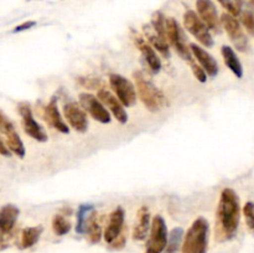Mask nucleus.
Returning a JSON list of instances; mask_svg holds the SVG:
<instances>
[{"label": "nucleus", "mask_w": 254, "mask_h": 253, "mask_svg": "<svg viewBox=\"0 0 254 253\" xmlns=\"http://www.w3.org/2000/svg\"><path fill=\"white\" fill-rule=\"evenodd\" d=\"M241 220V202L233 189L226 188L221 192L216 210L215 240L227 242L236 236Z\"/></svg>", "instance_id": "nucleus-1"}, {"label": "nucleus", "mask_w": 254, "mask_h": 253, "mask_svg": "<svg viewBox=\"0 0 254 253\" xmlns=\"http://www.w3.org/2000/svg\"><path fill=\"white\" fill-rule=\"evenodd\" d=\"M134 82H135V88L138 92L139 99L141 103L145 106L148 111L156 113L161 109L165 108L166 98L163 92L153 83L149 78H146L145 74L141 71H134L133 73Z\"/></svg>", "instance_id": "nucleus-2"}, {"label": "nucleus", "mask_w": 254, "mask_h": 253, "mask_svg": "<svg viewBox=\"0 0 254 253\" xmlns=\"http://www.w3.org/2000/svg\"><path fill=\"white\" fill-rule=\"evenodd\" d=\"M210 223L205 217H197L184 236L181 253H207Z\"/></svg>", "instance_id": "nucleus-3"}, {"label": "nucleus", "mask_w": 254, "mask_h": 253, "mask_svg": "<svg viewBox=\"0 0 254 253\" xmlns=\"http://www.w3.org/2000/svg\"><path fill=\"white\" fill-rule=\"evenodd\" d=\"M166 36L170 46L176 51V54L185 61H192V52L186 44V37L181 29L180 24L174 17H166Z\"/></svg>", "instance_id": "nucleus-4"}, {"label": "nucleus", "mask_w": 254, "mask_h": 253, "mask_svg": "<svg viewBox=\"0 0 254 253\" xmlns=\"http://www.w3.org/2000/svg\"><path fill=\"white\" fill-rule=\"evenodd\" d=\"M168 226H166L165 220L163 216L156 215L154 216L151 221L150 236L146 243L145 253H164L166 245H168Z\"/></svg>", "instance_id": "nucleus-5"}, {"label": "nucleus", "mask_w": 254, "mask_h": 253, "mask_svg": "<svg viewBox=\"0 0 254 253\" xmlns=\"http://www.w3.org/2000/svg\"><path fill=\"white\" fill-rule=\"evenodd\" d=\"M184 26L202 46L212 47L215 45L210 29L192 10H186L184 14Z\"/></svg>", "instance_id": "nucleus-6"}, {"label": "nucleus", "mask_w": 254, "mask_h": 253, "mask_svg": "<svg viewBox=\"0 0 254 253\" xmlns=\"http://www.w3.org/2000/svg\"><path fill=\"white\" fill-rule=\"evenodd\" d=\"M221 25L225 29V31L227 32L228 37L232 41V44L235 45L236 49L240 52H247L248 49H250V42H248L247 36L243 32L242 25L238 21L237 17L228 14V12H225L221 16Z\"/></svg>", "instance_id": "nucleus-7"}, {"label": "nucleus", "mask_w": 254, "mask_h": 253, "mask_svg": "<svg viewBox=\"0 0 254 253\" xmlns=\"http://www.w3.org/2000/svg\"><path fill=\"white\" fill-rule=\"evenodd\" d=\"M109 84L124 107H133L136 102V88L128 78L118 73L109 76Z\"/></svg>", "instance_id": "nucleus-8"}, {"label": "nucleus", "mask_w": 254, "mask_h": 253, "mask_svg": "<svg viewBox=\"0 0 254 253\" xmlns=\"http://www.w3.org/2000/svg\"><path fill=\"white\" fill-rule=\"evenodd\" d=\"M17 111H19L20 116L22 119V126H24L25 133L32 139H35L39 143H46L49 140L46 130L41 126V124L34 118L32 114L31 107L29 103H20L17 106Z\"/></svg>", "instance_id": "nucleus-9"}, {"label": "nucleus", "mask_w": 254, "mask_h": 253, "mask_svg": "<svg viewBox=\"0 0 254 253\" xmlns=\"http://www.w3.org/2000/svg\"><path fill=\"white\" fill-rule=\"evenodd\" d=\"M79 104L82 108L94 119L102 124H109L112 121V117L109 114L108 109L104 107V104L97 98L96 96L91 93H81L78 97Z\"/></svg>", "instance_id": "nucleus-10"}, {"label": "nucleus", "mask_w": 254, "mask_h": 253, "mask_svg": "<svg viewBox=\"0 0 254 253\" xmlns=\"http://www.w3.org/2000/svg\"><path fill=\"white\" fill-rule=\"evenodd\" d=\"M64 117L68 122L69 126L77 133H86L88 130V118L81 104L76 102H69L64 104Z\"/></svg>", "instance_id": "nucleus-11"}, {"label": "nucleus", "mask_w": 254, "mask_h": 253, "mask_svg": "<svg viewBox=\"0 0 254 253\" xmlns=\"http://www.w3.org/2000/svg\"><path fill=\"white\" fill-rule=\"evenodd\" d=\"M134 44H135L136 49L140 51L141 56H143L144 61L148 64L149 69H150L153 73H159L161 69V60L160 57L158 56L156 51L154 50V47L144 39L143 36L138 34L133 35Z\"/></svg>", "instance_id": "nucleus-12"}, {"label": "nucleus", "mask_w": 254, "mask_h": 253, "mask_svg": "<svg viewBox=\"0 0 254 253\" xmlns=\"http://www.w3.org/2000/svg\"><path fill=\"white\" fill-rule=\"evenodd\" d=\"M196 9H197V15L208 29L220 31L221 19L218 17L217 9L212 0H196Z\"/></svg>", "instance_id": "nucleus-13"}, {"label": "nucleus", "mask_w": 254, "mask_h": 253, "mask_svg": "<svg viewBox=\"0 0 254 253\" xmlns=\"http://www.w3.org/2000/svg\"><path fill=\"white\" fill-rule=\"evenodd\" d=\"M98 99L112 112V114L114 116V118L119 122L121 124H127L128 123V113H127L126 108L122 104V102L117 98V96H114L113 93L108 91L106 88H102L98 91Z\"/></svg>", "instance_id": "nucleus-14"}, {"label": "nucleus", "mask_w": 254, "mask_h": 253, "mask_svg": "<svg viewBox=\"0 0 254 253\" xmlns=\"http://www.w3.org/2000/svg\"><path fill=\"white\" fill-rule=\"evenodd\" d=\"M44 119L50 126L56 129L57 131L62 134H68L69 128L66 123H64V118H62L61 113L59 111V101L57 97L54 96L51 101L47 103V106L44 109Z\"/></svg>", "instance_id": "nucleus-15"}, {"label": "nucleus", "mask_w": 254, "mask_h": 253, "mask_svg": "<svg viewBox=\"0 0 254 253\" xmlns=\"http://www.w3.org/2000/svg\"><path fill=\"white\" fill-rule=\"evenodd\" d=\"M124 220H126V211L123 207L118 206L112 211L109 215L108 225H107L106 231L103 233V237L108 245H111L118 236L122 235L124 228Z\"/></svg>", "instance_id": "nucleus-16"}, {"label": "nucleus", "mask_w": 254, "mask_h": 253, "mask_svg": "<svg viewBox=\"0 0 254 253\" xmlns=\"http://www.w3.org/2000/svg\"><path fill=\"white\" fill-rule=\"evenodd\" d=\"M0 130L5 135V139H6V146L9 148V150L11 153H14L15 155L19 156V158H24L25 154H26V150H25L24 143H22L21 138L17 134L16 129H15L14 124L6 119L4 122L1 126H0Z\"/></svg>", "instance_id": "nucleus-17"}, {"label": "nucleus", "mask_w": 254, "mask_h": 253, "mask_svg": "<svg viewBox=\"0 0 254 253\" xmlns=\"http://www.w3.org/2000/svg\"><path fill=\"white\" fill-rule=\"evenodd\" d=\"M190 49L192 55L195 56L196 61H197L198 63H200V66L205 69L206 73L210 77L217 76L218 71H220L217 60H216L212 55L208 54L203 47L198 46V45L190 44Z\"/></svg>", "instance_id": "nucleus-18"}, {"label": "nucleus", "mask_w": 254, "mask_h": 253, "mask_svg": "<svg viewBox=\"0 0 254 253\" xmlns=\"http://www.w3.org/2000/svg\"><path fill=\"white\" fill-rule=\"evenodd\" d=\"M150 211L146 206H141L136 212V221L134 223L131 237L134 241H144L150 232Z\"/></svg>", "instance_id": "nucleus-19"}, {"label": "nucleus", "mask_w": 254, "mask_h": 253, "mask_svg": "<svg viewBox=\"0 0 254 253\" xmlns=\"http://www.w3.org/2000/svg\"><path fill=\"white\" fill-rule=\"evenodd\" d=\"M20 210L15 205L7 203L0 208V231L2 232H12L16 225Z\"/></svg>", "instance_id": "nucleus-20"}, {"label": "nucleus", "mask_w": 254, "mask_h": 253, "mask_svg": "<svg viewBox=\"0 0 254 253\" xmlns=\"http://www.w3.org/2000/svg\"><path fill=\"white\" fill-rule=\"evenodd\" d=\"M221 54H222L223 61H225L226 66H227L228 68L232 71V73L235 74L237 78H242L243 77V66H242V63H241L240 59H238V56H237V54H236L235 50H233L232 47L225 45V46H222V49H221Z\"/></svg>", "instance_id": "nucleus-21"}, {"label": "nucleus", "mask_w": 254, "mask_h": 253, "mask_svg": "<svg viewBox=\"0 0 254 253\" xmlns=\"http://www.w3.org/2000/svg\"><path fill=\"white\" fill-rule=\"evenodd\" d=\"M144 32H145L146 37H148L149 44L154 47V50L158 51L159 54H160L163 57H165V59H170L171 54H170V45H169V42L166 41V40L159 37L158 35L154 32L151 25H149V26H146L145 25V26H144Z\"/></svg>", "instance_id": "nucleus-22"}, {"label": "nucleus", "mask_w": 254, "mask_h": 253, "mask_svg": "<svg viewBox=\"0 0 254 253\" xmlns=\"http://www.w3.org/2000/svg\"><path fill=\"white\" fill-rule=\"evenodd\" d=\"M42 232H44L42 226H32V227L24 228L21 232V238H20V248L26 250V248H31L32 246L36 245Z\"/></svg>", "instance_id": "nucleus-23"}, {"label": "nucleus", "mask_w": 254, "mask_h": 253, "mask_svg": "<svg viewBox=\"0 0 254 253\" xmlns=\"http://www.w3.org/2000/svg\"><path fill=\"white\" fill-rule=\"evenodd\" d=\"M86 235L87 241H88L91 245H97V243H99L102 236H103L101 222L98 221V216H97L96 211H93L92 215L89 216V220L88 222H87Z\"/></svg>", "instance_id": "nucleus-24"}, {"label": "nucleus", "mask_w": 254, "mask_h": 253, "mask_svg": "<svg viewBox=\"0 0 254 253\" xmlns=\"http://www.w3.org/2000/svg\"><path fill=\"white\" fill-rule=\"evenodd\" d=\"M94 211V205L92 203H82L78 206L77 210V223H76V232L78 235H84L87 228V222L89 220V216Z\"/></svg>", "instance_id": "nucleus-25"}, {"label": "nucleus", "mask_w": 254, "mask_h": 253, "mask_svg": "<svg viewBox=\"0 0 254 253\" xmlns=\"http://www.w3.org/2000/svg\"><path fill=\"white\" fill-rule=\"evenodd\" d=\"M184 230L181 227H175L170 231L168 238V245H166L164 253H178L180 248L183 247L184 242Z\"/></svg>", "instance_id": "nucleus-26"}, {"label": "nucleus", "mask_w": 254, "mask_h": 253, "mask_svg": "<svg viewBox=\"0 0 254 253\" xmlns=\"http://www.w3.org/2000/svg\"><path fill=\"white\" fill-rule=\"evenodd\" d=\"M72 225L64 215L57 213L52 218V231L56 236H64L71 231Z\"/></svg>", "instance_id": "nucleus-27"}, {"label": "nucleus", "mask_w": 254, "mask_h": 253, "mask_svg": "<svg viewBox=\"0 0 254 253\" xmlns=\"http://www.w3.org/2000/svg\"><path fill=\"white\" fill-rule=\"evenodd\" d=\"M243 215L246 218V225H247L250 232L254 235V202H246L243 206Z\"/></svg>", "instance_id": "nucleus-28"}, {"label": "nucleus", "mask_w": 254, "mask_h": 253, "mask_svg": "<svg viewBox=\"0 0 254 253\" xmlns=\"http://www.w3.org/2000/svg\"><path fill=\"white\" fill-rule=\"evenodd\" d=\"M221 4V6L225 10H227L228 14L233 15V16H240L242 10H241V2L236 1V0H217Z\"/></svg>", "instance_id": "nucleus-29"}, {"label": "nucleus", "mask_w": 254, "mask_h": 253, "mask_svg": "<svg viewBox=\"0 0 254 253\" xmlns=\"http://www.w3.org/2000/svg\"><path fill=\"white\" fill-rule=\"evenodd\" d=\"M240 16H241V22H242L243 27L247 30L248 34L254 36V14L253 12L246 10V11L241 12Z\"/></svg>", "instance_id": "nucleus-30"}, {"label": "nucleus", "mask_w": 254, "mask_h": 253, "mask_svg": "<svg viewBox=\"0 0 254 253\" xmlns=\"http://www.w3.org/2000/svg\"><path fill=\"white\" fill-rule=\"evenodd\" d=\"M77 82H78L83 88L98 89V91L103 88V82L98 78H92V77H81V78L77 79Z\"/></svg>", "instance_id": "nucleus-31"}, {"label": "nucleus", "mask_w": 254, "mask_h": 253, "mask_svg": "<svg viewBox=\"0 0 254 253\" xmlns=\"http://www.w3.org/2000/svg\"><path fill=\"white\" fill-rule=\"evenodd\" d=\"M190 66H191V69H192V73L193 76H195V78L197 79L198 82H201V83H205V82L207 81V73H206L205 69H203L200 64L196 63L193 60L192 61H190Z\"/></svg>", "instance_id": "nucleus-32"}, {"label": "nucleus", "mask_w": 254, "mask_h": 253, "mask_svg": "<svg viewBox=\"0 0 254 253\" xmlns=\"http://www.w3.org/2000/svg\"><path fill=\"white\" fill-rule=\"evenodd\" d=\"M14 238V232H2L0 231V251L6 250Z\"/></svg>", "instance_id": "nucleus-33"}, {"label": "nucleus", "mask_w": 254, "mask_h": 253, "mask_svg": "<svg viewBox=\"0 0 254 253\" xmlns=\"http://www.w3.org/2000/svg\"><path fill=\"white\" fill-rule=\"evenodd\" d=\"M126 242H127V236L126 233L122 232V235L118 236V237H117L111 245H109V248H111V250H122V248L126 246Z\"/></svg>", "instance_id": "nucleus-34"}, {"label": "nucleus", "mask_w": 254, "mask_h": 253, "mask_svg": "<svg viewBox=\"0 0 254 253\" xmlns=\"http://www.w3.org/2000/svg\"><path fill=\"white\" fill-rule=\"evenodd\" d=\"M35 25H36V21H32V20H30V21H25V22H22V24L17 25V26L12 30V32H14V34H16V32L25 31V30H29V29H31V27H34Z\"/></svg>", "instance_id": "nucleus-35"}, {"label": "nucleus", "mask_w": 254, "mask_h": 253, "mask_svg": "<svg viewBox=\"0 0 254 253\" xmlns=\"http://www.w3.org/2000/svg\"><path fill=\"white\" fill-rule=\"evenodd\" d=\"M0 154L4 156H10V154H11V151L9 150V148L2 143L1 139H0Z\"/></svg>", "instance_id": "nucleus-36"}, {"label": "nucleus", "mask_w": 254, "mask_h": 253, "mask_svg": "<svg viewBox=\"0 0 254 253\" xmlns=\"http://www.w3.org/2000/svg\"><path fill=\"white\" fill-rule=\"evenodd\" d=\"M6 119H7V118H6V116H5V114L2 113L1 109H0V126H1L2 124H4V122L6 121Z\"/></svg>", "instance_id": "nucleus-37"}]
</instances>
